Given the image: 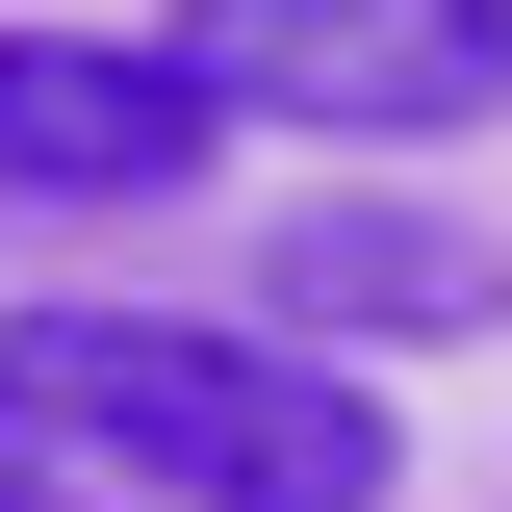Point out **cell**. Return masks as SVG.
<instances>
[{
    "mask_svg": "<svg viewBox=\"0 0 512 512\" xmlns=\"http://www.w3.org/2000/svg\"><path fill=\"white\" fill-rule=\"evenodd\" d=\"M0 512H103V487H0Z\"/></svg>",
    "mask_w": 512,
    "mask_h": 512,
    "instance_id": "5",
    "label": "cell"
},
{
    "mask_svg": "<svg viewBox=\"0 0 512 512\" xmlns=\"http://www.w3.org/2000/svg\"><path fill=\"white\" fill-rule=\"evenodd\" d=\"M333 333H512V256L461 205L333 180V205H282V359H333Z\"/></svg>",
    "mask_w": 512,
    "mask_h": 512,
    "instance_id": "4",
    "label": "cell"
},
{
    "mask_svg": "<svg viewBox=\"0 0 512 512\" xmlns=\"http://www.w3.org/2000/svg\"><path fill=\"white\" fill-rule=\"evenodd\" d=\"M180 77L231 128H333V154H436L512 103V0H205Z\"/></svg>",
    "mask_w": 512,
    "mask_h": 512,
    "instance_id": "2",
    "label": "cell"
},
{
    "mask_svg": "<svg viewBox=\"0 0 512 512\" xmlns=\"http://www.w3.org/2000/svg\"><path fill=\"white\" fill-rule=\"evenodd\" d=\"M0 436L77 461L103 512H384L410 487L359 359H282V333H205V308H26Z\"/></svg>",
    "mask_w": 512,
    "mask_h": 512,
    "instance_id": "1",
    "label": "cell"
},
{
    "mask_svg": "<svg viewBox=\"0 0 512 512\" xmlns=\"http://www.w3.org/2000/svg\"><path fill=\"white\" fill-rule=\"evenodd\" d=\"M231 154V103L180 77V26H0V205H180Z\"/></svg>",
    "mask_w": 512,
    "mask_h": 512,
    "instance_id": "3",
    "label": "cell"
}]
</instances>
